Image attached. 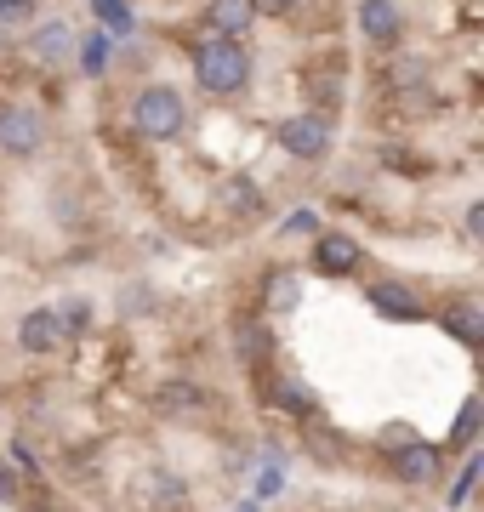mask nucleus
I'll return each instance as SVG.
<instances>
[{
  "label": "nucleus",
  "instance_id": "obj_1",
  "mask_svg": "<svg viewBox=\"0 0 484 512\" xmlns=\"http://www.w3.org/2000/svg\"><path fill=\"white\" fill-rule=\"evenodd\" d=\"M194 74H200L205 92L234 97L245 80H251V52H245L240 40H205L200 57H194Z\"/></svg>",
  "mask_w": 484,
  "mask_h": 512
},
{
  "label": "nucleus",
  "instance_id": "obj_10",
  "mask_svg": "<svg viewBox=\"0 0 484 512\" xmlns=\"http://www.w3.org/2000/svg\"><path fill=\"white\" fill-rule=\"evenodd\" d=\"M314 262L325 268V274H354L359 268V239L354 234H319Z\"/></svg>",
  "mask_w": 484,
  "mask_h": 512
},
{
  "label": "nucleus",
  "instance_id": "obj_5",
  "mask_svg": "<svg viewBox=\"0 0 484 512\" xmlns=\"http://www.w3.org/2000/svg\"><path fill=\"white\" fill-rule=\"evenodd\" d=\"M393 473L405 478V484H439V444L405 439L393 450Z\"/></svg>",
  "mask_w": 484,
  "mask_h": 512
},
{
  "label": "nucleus",
  "instance_id": "obj_13",
  "mask_svg": "<svg viewBox=\"0 0 484 512\" xmlns=\"http://www.w3.org/2000/svg\"><path fill=\"white\" fill-rule=\"evenodd\" d=\"M154 484H160V490H154V495H137V507H143V512H183L188 507V490H183V478H160V473H154Z\"/></svg>",
  "mask_w": 484,
  "mask_h": 512
},
{
  "label": "nucleus",
  "instance_id": "obj_2",
  "mask_svg": "<svg viewBox=\"0 0 484 512\" xmlns=\"http://www.w3.org/2000/svg\"><path fill=\"white\" fill-rule=\"evenodd\" d=\"M183 120H188V109L171 86H143L137 103H131V126L143 131V137H177Z\"/></svg>",
  "mask_w": 484,
  "mask_h": 512
},
{
  "label": "nucleus",
  "instance_id": "obj_17",
  "mask_svg": "<svg viewBox=\"0 0 484 512\" xmlns=\"http://www.w3.org/2000/svg\"><path fill=\"white\" fill-rule=\"evenodd\" d=\"M97 6V18L109 23V35H131V6L126 0H92Z\"/></svg>",
  "mask_w": 484,
  "mask_h": 512
},
{
  "label": "nucleus",
  "instance_id": "obj_3",
  "mask_svg": "<svg viewBox=\"0 0 484 512\" xmlns=\"http://www.w3.org/2000/svg\"><path fill=\"white\" fill-rule=\"evenodd\" d=\"M280 148L297 154V160L331 154V120H319V114H291V120H280Z\"/></svg>",
  "mask_w": 484,
  "mask_h": 512
},
{
  "label": "nucleus",
  "instance_id": "obj_15",
  "mask_svg": "<svg viewBox=\"0 0 484 512\" xmlns=\"http://www.w3.org/2000/svg\"><path fill=\"white\" fill-rule=\"evenodd\" d=\"M160 410H171V416H200L205 410V393L188 382H166L160 387Z\"/></svg>",
  "mask_w": 484,
  "mask_h": 512
},
{
  "label": "nucleus",
  "instance_id": "obj_18",
  "mask_svg": "<svg viewBox=\"0 0 484 512\" xmlns=\"http://www.w3.org/2000/svg\"><path fill=\"white\" fill-rule=\"evenodd\" d=\"M234 342H240V359H251V353H262V330L251 325V313H240V319H234Z\"/></svg>",
  "mask_w": 484,
  "mask_h": 512
},
{
  "label": "nucleus",
  "instance_id": "obj_4",
  "mask_svg": "<svg viewBox=\"0 0 484 512\" xmlns=\"http://www.w3.org/2000/svg\"><path fill=\"white\" fill-rule=\"evenodd\" d=\"M40 143H46V120H40L35 109H0V148H6V154L29 160Z\"/></svg>",
  "mask_w": 484,
  "mask_h": 512
},
{
  "label": "nucleus",
  "instance_id": "obj_8",
  "mask_svg": "<svg viewBox=\"0 0 484 512\" xmlns=\"http://www.w3.org/2000/svg\"><path fill=\"white\" fill-rule=\"evenodd\" d=\"M205 23L217 29V40H240L251 23H257V0H211Z\"/></svg>",
  "mask_w": 484,
  "mask_h": 512
},
{
  "label": "nucleus",
  "instance_id": "obj_20",
  "mask_svg": "<svg viewBox=\"0 0 484 512\" xmlns=\"http://www.w3.org/2000/svg\"><path fill=\"white\" fill-rule=\"evenodd\" d=\"M280 404H285V410H297V416H302V410H314V393H308V387H302V382H280Z\"/></svg>",
  "mask_w": 484,
  "mask_h": 512
},
{
  "label": "nucleus",
  "instance_id": "obj_14",
  "mask_svg": "<svg viewBox=\"0 0 484 512\" xmlns=\"http://www.w3.org/2000/svg\"><path fill=\"white\" fill-rule=\"evenodd\" d=\"M445 325L462 336L467 348H479V342H484V313H479V302H456V308L445 313Z\"/></svg>",
  "mask_w": 484,
  "mask_h": 512
},
{
  "label": "nucleus",
  "instance_id": "obj_16",
  "mask_svg": "<svg viewBox=\"0 0 484 512\" xmlns=\"http://www.w3.org/2000/svg\"><path fill=\"white\" fill-rule=\"evenodd\" d=\"M223 205L228 211H262V188L257 183H245V177H234V183H223Z\"/></svg>",
  "mask_w": 484,
  "mask_h": 512
},
{
  "label": "nucleus",
  "instance_id": "obj_11",
  "mask_svg": "<svg viewBox=\"0 0 484 512\" xmlns=\"http://www.w3.org/2000/svg\"><path fill=\"white\" fill-rule=\"evenodd\" d=\"M371 308L388 313V319H416V296L405 291V285H393V279H382V285H371Z\"/></svg>",
  "mask_w": 484,
  "mask_h": 512
},
{
  "label": "nucleus",
  "instance_id": "obj_9",
  "mask_svg": "<svg viewBox=\"0 0 484 512\" xmlns=\"http://www.w3.org/2000/svg\"><path fill=\"white\" fill-rule=\"evenodd\" d=\"M29 57H35V63H63V57H75V29H69V23H40L35 35H29Z\"/></svg>",
  "mask_w": 484,
  "mask_h": 512
},
{
  "label": "nucleus",
  "instance_id": "obj_25",
  "mask_svg": "<svg viewBox=\"0 0 484 512\" xmlns=\"http://www.w3.org/2000/svg\"><path fill=\"white\" fill-rule=\"evenodd\" d=\"M262 6H268V12H291V6H297V0H262Z\"/></svg>",
  "mask_w": 484,
  "mask_h": 512
},
{
  "label": "nucleus",
  "instance_id": "obj_19",
  "mask_svg": "<svg viewBox=\"0 0 484 512\" xmlns=\"http://www.w3.org/2000/svg\"><path fill=\"white\" fill-rule=\"evenodd\" d=\"M473 484H479V456H467L462 478L450 484V507H467V495H473Z\"/></svg>",
  "mask_w": 484,
  "mask_h": 512
},
{
  "label": "nucleus",
  "instance_id": "obj_6",
  "mask_svg": "<svg viewBox=\"0 0 484 512\" xmlns=\"http://www.w3.org/2000/svg\"><path fill=\"white\" fill-rule=\"evenodd\" d=\"M63 336H69V330L57 325V313H52V308L23 313V325H18V342H23L29 353H57V348H63Z\"/></svg>",
  "mask_w": 484,
  "mask_h": 512
},
{
  "label": "nucleus",
  "instance_id": "obj_24",
  "mask_svg": "<svg viewBox=\"0 0 484 512\" xmlns=\"http://www.w3.org/2000/svg\"><path fill=\"white\" fill-rule=\"evenodd\" d=\"M29 6H35V0H0V23L6 18H29Z\"/></svg>",
  "mask_w": 484,
  "mask_h": 512
},
{
  "label": "nucleus",
  "instance_id": "obj_22",
  "mask_svg": "<svg viewBox=\"0 0 484 512\" xmlns=\"http://www.w3.org/2000/svg\"><path fill=\"white\" fill-rule=\"evenodd\" d=\"M280 484H285V478H280V467L268 461V467L257 473V501H262V495H280Z\"/></svg>",
  "mask_w": 484,
  "mask_h": 512
},
{
  "label": "nucleus",
  "instance_id": "obj_23",
  "mask_svg": "<svg viewBox=\"0 0 484 512\" xmlns=\"http://www.w3.org/2000/svg\"><path fill=\"white\" fill-rule=\"evenodd\" d=\"M314 228H319V217H314V211H297V217L285 222V234H314Z\"/></svg>",
  "mask_w": 484,
  "mask_h": 512
},
{
  "label": "nucleus",
  "instance_id": "obj_7",
  "mask_svg": "<svg viewBox=\"0 0 484 512\" xmlns=\"http://www.w3.org/2000/svg\"><path fill=\"white\" fill-rule=\"evenodd\" d=\"M359 29H365V40H376V46H393L399 29H405V18H399L393 0H359Z\"/></svg>",
  "mask_w": 484,
  "mask_h": 512
},
{
  "label": "nucleus",
  "instance_id": "obj_12",
  "mask_svg": "<svg viewBox=\"0 0 484 512\" xmlns=\"http://www.w3.org/2000/svg\"><path fill=\"white\" fill-rule=\"evenodd\" d=\"M262 302L274 313H291L302 302V274H291V268H280V274H268V285H262Z\"/></svg>",
  "mask_w": 484,
  "mask_h": 512
},
{
  "label": "nucleus",
  "instance_id": "obj_21",
  "mask_svg": "<svg viewBox=\"0 0 484 512\" xmlns=\"http://www.w3.org/2000/svg\"><path fill=\"white\" fill-rule=\"evenodd\" d=\"M80 63H86L92 74H103V63H109V46H103V40H86V46H80Z\"/></svg>",
  "mask_w": 484,
  "mask_h": 512
}]
</instances>
